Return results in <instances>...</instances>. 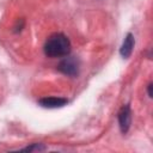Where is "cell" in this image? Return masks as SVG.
Wrapping results in <instances>:
<instances>
[{
	"mask_svg": "<svg viewBox=\"0 0 153 153\" xmlns=\"http://www.w3.org/2000/svg\"><path fill=\"white\" fill-rule=\"evenodd\" d=\"M71 53V42L63 33L51 35L44 44V54L49 57L67 56Z\"/></svg>",
	"mask_w": 153,
	"mask_h": 153,
	"instance_id": "6da1fadb",
	"label": "cell"
},
{
	"mask_svg": "<svg viewBox=\"0 0 153 153\" xmlns=\"http://www.w3.org/2000/svg\"><path fill=\"white\" fill-rule=\"evenodd\" d=\"M79 60L76 57L68 56L57 65V69L68 76H76L79 74Z\"/></svg>",
	"mask_w": 153,
	"mask_h": 153,
	"instance_id": "7a4b0ae2",
	"label": "cell"
},
{
	"mask_svg": "<svg viewBox=\"0 0 153 153\" xmlns=\"http://www.w3.org/2000/svg\"><path fill=\"white\" fill-rule=\"evenodd\" d=\"M130 122H131L130 108H129V105H123L118 111V124H120V129L123 134H126L129 130Z\"/></svg>",
	"mask_w": 153,
	"mask_h": 153,
	"instance_id": "3957f363",
	"label": "cell"
},
{
	"mask_svg": "<svg viewBox=\"0 0 153 153\" xmlns=\"http://www.w3.org/2000/svg\"><path fill=\"white\" fill-rule=\"evenodd\" d=\"M68 99L62 98V97H44L38 100V104L43 108L48 109H56V108H62L67 105Z\"/></svg>",
	"mask_w": 153,
	"mask_h": 153,
	"instance_id": "277c9868",
	"label": "cell"
},
{
	"mask_svg": "<svg viewBox=\"0 0 153 153\" xmlns=\"http://www.w3.org/2000/svg\"><path fill=\"white\" fill-rule=\"evenodd\" d=\"M134 45H135L134 36L131 33H127L126 37H124V41H123V43L121 45V49H120L121 56L124 57V59H128L131 55V53H133Z\"/></svg>",
	"mask_w": 153,
	"mask_h": 153,
	"instance_id": "5b68a950",
	"label": "cell"
},
{
	"mask_svg": "<svg viewBox=\"0 0 153 153\" xmlns=\"http://www.w3.org/2000/svg\"><path fill=\"white\" fill-rule=\"evenodd\" d=\"M47 147L42 143H32L31 146H27L25 148L22 149V152H42V151H45Z\"/></svg>",
	"mask_w": 153,
	"mask_h": 153,
	"instance_id": "8992f818",
	"label": "cell"
},
{
	"mask_svg": "<svg viewBox=\"0 0 153 153\" xmlns=\"http://www.w3.org/2000/svg\"><path fill=\"white\" fill-rule=\"evenodd\" d=\"M152 86H153V84L149 82V84H148V96H149V97L153 96V93H152Z\"/></svg>",
	"mask_w": 153,
	"mask_h": 153,
	"instance_id": "52a82bcc",
	"label": "cell"
}]
</instances>
